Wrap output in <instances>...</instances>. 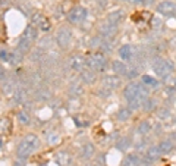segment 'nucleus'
I'll list each match as a JSON object with an SVG mask.
<instances>
[{
	"mask_svg": "<svg viewBox=\"0 0 176 166\" xmlns=\"http://www.w3.org/2000/svg\"><path fill=\"white\" fill-rule=\"evenodd\" d=\"M123 96L128 101L134 99H148V90L143 82H129L123 90Z\"/></svg>",
	"mask_w": 176,
	"mask_h": 166,
	"instance_id": "f257e3e1",
	"label": "nucleus"
},
{
	"mask_svg": "<svg viewBox=\"0 0 176 166\" xmlns=\"http://www.w3.org/2000/svg\"><path fill=\"white\" fill-rule=\"evenodd\" d=\"M37 147H38V137L34 135V134H28L18 145V156L21 159L28 157Z\"/></svg>",
	"mask_w": 176,
	"mask_h": 166,
	"instance_id": "f03ea898",
	"label": "nucleus"
},
{
	"mask_svg": "<svg viewBox=\"0 0 176 166\" xmlns=\"http://www.w3.org/2000/svg\"><path fill=\"white\" fill-rule=\"evenodd\" d=\"M154 72L159 75V78H166L167 75H170L173 72V65L169 62V60H165V59H159L156 60L153 65Z\"/></svg>",
	"mask_w": 176,
	"mask_h": 166,
	"instance_id": "7ed1b4c3",
	"label": "nucleus"
},
{
	"mask_svg": "<svg viewBox=\"0 0 176 166\" xmlns=\"http://www.w3.org/2000/svg\"><path fill=\"white\" fill-rule=\"evenodd\" d=\"M85 63L93 71H104V68H106V59H104L103 55L97 53V55H93V56H90V57H87L85 59Z\"/></svg>",
	"mask_w": 176,
	"mask_h": 166,
	"instance_id": "20e7f679",
	"label": "nucleus"
},
{
	"mask_svg": "<svg viewBox=\"0 0 176 166\" xmlns=\"http://www.w3.org/2000/svg\"><path fill=\"white\" fill-rule=\"evenodd\" d=\"M88 12L85 8H82V6H77V8H74L72 11L68 13V19H69V22L71 24H81L85 21V18H87Z\"/></svg>",
	"mask_w": 176,
	"mask_h": 166,
	"instance_id": "39448f33",
	"label": "nucleus"
},
{
	"mask_svg": "<svg viewBox=\"0 0 176 166\" xmlns=\"http://www.w3.org/2000/svg\"><path fill=\"white\" fill-rule=\"evenodd\" d=\"M157 12L160 15H173L176 12V3L172 0H165L157 5Z\"/></svg>",
	"mask_w": 176,
	"mask_h": 166,
	"instance_id": "423d86ee",
	"label": "nucleus"
},
{
	"mask_svg": "<svg viewBox=\"0 0 176 166\" xmlns=\"http://www.w3.org/2000/svg\"><path fill=\"white\" fill-rule=\"evenodd\" d=\"M33 24H35V25H38L43 31H47V30H50V21L44 16V15H41L40 12H35L33 15Z\"/></svg>",
	"mask_w": 176,
	"mask_h": 166,
	"instance_id": "0eeeda50",
	"label": "nucleus"
},
{
	"mask_svg": "<svg viewBox=\"0 0 176 166\" xmlns=\"http://www.w3.org/2000/svg\"><path fill=\"white\" fill-rule=\"evenodd\" d=\"M56 40H57V44L60 46V47H68L69 43H71V31L68 30V28H62L59 33H57V37H56Z\"/></svg>",
	"mask_w": 176,
	"mask_h": 166,
	"instance_id": "6e6552de",
	"label": "nucleus"
},
{
	"mask_svg": "<svg viewBox=\"0 0 176 166\" xmlns=\"http://www.w3.org/2000/svg\"><path fill=\"white\" fill-rule=\"evenodd\" d=\"M116 33H118L116 25H112V24H109V22L100 27V34H101V37H104V38H113V37L116 35Z\"/></svg>",
	"mask_w": 176,
	"mask_h": 166,
	"instance_id": "1a4fd4ad",
	"label": "nucleus"
},
{
	"mask_svg": "<svg viewBox=\"0 0 176 166\" xmlns=\"http://www.w3.org/2000/svg\"><path fill=\"white\" fill-rule=\"evenodd\" d=\"M123 166H141V159L135 153H129L123 159Z\"/></svg>",
	"mask_w": 176,
	"mask_h": 166,
	"instance_id": "9d476101",
	"label": "nucleus"
},
{
	"mask_svg": "<svg viewBox=\"0 0 176 166\" xmlns=\"http://www.w3.org/2000/svg\"><path fill=\"white\" fill-rule=\"evenodd\" d=\"M104 85L109 90H115L121 85V78L116 77V75H109V77L104 78Z\"/></svg>",
	"mask_w": 176,
	"mask_h": 166,
	"instance_id": "9b49d317",
	"label": "nucleus"
},
{
	"mask_svg": "<svg viewBox=\"0 0 176 166\" xmlns=\"http://www.w3.org/2000/svg\"><path fill=\"white\" fill-rule=\"evenodd\" d=\"M112 69L118 75H128V66L123 62H121V60H113L112 62Z\"/></svg>",
	"mask_w": 176,
	"mask_h": 166,
	"instance_id": "f8f14e48",
	"label": "nucleus"
},
{
	"mask_svg": "<svg viewBox=\"0 0 176 166\" xmlns=\"http://www.w3.org/2000/svg\"><path fill=\"white\" fill-rule=\"evenodd\" d=\"M123 18V11H115V12H110L107 15V22L112 24V25H118V24L122 21Z\"/></svg>",
	"mask_w": 176,
	"mask_h": 166,
	"instance_id": "ddd939ff",
	"label": "nucleus"
},
{
	"mask_svg": "<svg viewBox=\"0 0 176 166\" xmlns=\"http://www.w3.org/2000/svg\"><path fill=\"white\" fill-rule=\"evenodd\" d=\"M71 65H72V69H74V71H82L87 63H85V59H84V57H81V56H74Z\"/></svg>",
	"mask_w": 176,
	"mask_h": 166,
	"instance_id": "4468645a",
	"label": "nucleus"
},
{
	"mask_svg": "<svg viewBox=\"0 0 176 166\" xmlns=\"http://www.w3.org/2000/svg\"><path fill=\"white\" fill-rule=\"evenodd\" d=\"M30 47H31V40H30L28 37L22 35L19 43H18V50H19L21 53H27V52L30 50Z\"/></svg>",
	"mask_w": 176,
	"mask_h": 166,
	"instance_id": "2eb2a0df",
	"label": "nucleus"
},
{
	"mask_svg": "<svg viewBox=\"0 0 176 166\" xmlns=\"http://www.w3.org/2000/svg\"><path fill=\"white\" fill-rule=\"evenodd\" d=\"M57 163L60 166H68L71 163V155L68 152H60L57 155Z\"/></svg>",
	"mask_w": 176,
	"mask_h": 166,
	"instance_id": "dca6fc26",
	"label": "nucleus"
},
{
	"mask_svg": "<svg viewBox=\"0 0 176 166\" xmlns=\"http://www.w3.org/2000/svg\"><path fill=\"white\" fill-rule=\"evenodd\" d=\"M81 78H82V81L84 82H87V84H93V82H96V74L93 72V71H82V74H81Z\"/></svg>",
	"mask_w": 176,
	"mask_h": 166,
	"instance_id": "f3484780",
	"label": "nucleus"
},
{
	"mask_svg": "<svg viewBox=\"0 0 176 166\" xmlns=\"http://www.w3.org/2000/svg\"><path fill=\"white\" fill-rule=\"evenodd\" d=\"M160 153H162V152H160L159 145H157V147H150V148L147 150V159H150L151 162H154V160L159 159Z\"/></svg>",
	"mask_w": 176,
	"mask_h": 166,
	"instance_id": "a211bd4d",
	"label": "nucleus"
},
{
	"mask_svg": "<svg viewBox=\"0 0 176 166\" xmlns=\"http://www.w3.org/2000/svg\"><path fill=\"white\" fill-rule=\"evenodd\" d=\"M159 148H160V152L162 153H170L172 150H173V143L170 141V140H165V141H162V143L159 144Z\"/></svg>",
	"mask_w": 176,
	"mask_h": 166,
	"instance_id": "6ab92c4d",
	"label": "nucleus"
},
{
	"mask_svg": "<svg viewBox=\"0 0 176 166\" xmlns=\"http://www.w3.org/2000/svg\"><path fill=\"white\" fill-rule=\"evenodd\" d=\"M94 152H96V148H94V145L93 144H85L84 147H82V157H85V159H91L93 156H94Z\"/></svg>",
	"mask_w": 176,
	"mask_h": 166,
	"instance_id": "aec40b11",
	"label": "nucleus"
},
{
	"mask_svg": "<svg viewBox=\"0 0 176 166\" xmlns=\"http://www.w3.org/2000/svg\"><path fill=\"white\" fill-rule=\"evenodd\" d=\"M119 55H121V57L123 60H129L132 57V47L131 46H123V47H121Z\"/></svg>",
	"mask_w": 176,
	"mask_h": 166,
	"instance_id": "412c9836",
	"label": "nucleus"
},
{
	"mask_svg": "<svg viewBox=\"0 0 176 166\" xmlns=\"http://www.w3.org/2000/svg\"><path fill=\"white\" fill-rule=\"evenodd\" d=\"M129 118H131V109L122 107L121 110L118 112V119H119V121H128Z\"/></svg>",
	"mask_w": 176,
	"mask_h": 166,
	"instance_id": "4be33fe9",
	"label": "nucleus"
},
{
	"mask_svg": "<svg viewBox=\"0 0 176 166\" xmlns=\"http://www.w3.org/2000/svg\"><path fill=\"white\" fill-rule=\"evenodd\" d=\"M11 131V121L3 118L0 119V134H8Z\"/></svg>",
	"mask_w": 176,
	"mask_h": 166,
	"instance_id": "5701e85b",
	"label": "nucleus"
},
{
	"mask_svg": "<svg viewBox=\"0 0 176 166\" xmlns=\"http://www.w3.org/2000/svg\"><path fill=\"white\" fill-rule=\"evenodd\" d=\"M138 131H140V134H148L151 131V123L148 121H143L138 126Z\"/></svg>",
	"mask_w": 176,
	"mask_h": 166,
	"instance_id": "b1692460",
	"label": "nucleus"
},
{
	"mask_svg": "<svg viewBox=\"0 0 176 166\" xmlns=\"http://www.w3.org/2000/svg\"><path fill=\"white\" fill-rule=\"evenodd\" d=\"M143 84L154 87V85H157V79L153 77H150V75H143Z\"/></svg>",
	"mask_w": 176,
	"mask_h": 166,
	"instance_id": "393cba45",
	"label": "nucleus"
},
{
	"mask_svg": "<svg viewBox=\"0 0 176 166\" xmlns=\"http://www.w3.org/2000/svg\"><path fill=\"white\" fill-rule=\"evenodd\" d=\"M144 110L145 112H151L156 109V101L154 100H150V99H147L145 101H144Z\"/></svg>",
	"mask_w": 176,
	"mask_h": 166,
	"instance_id": "a878e982",
	"label": "nucleus"
},
{
	"mask_svg": "<svg viewBox=\"0 0 176 166\" xmlns=\"http://www.w3.org/2000/svg\"><path fill=\"white\" fill-rule=\"evenodd\" d=\"M129 145H131V143H129L128 138H122V140L118 141V148H119V150H123V152H125V150H128Z\"/></svg>",
	"mask_w": 176,
	"mask_h": 166,
	"instance_id": "bb28decb",
	"label": "nucleus"
},
{
	"mask_svg": "<svg viewBox=\"0 0 176 166\" xmlns=\"http://www.w3.org/2000/svg\"><path fill=\"white\" fill-rule=\"evenodd\" d=\"M25 37H28L30 40H34L35 37H37V31H35V28L34 27H28L27 30H25V34H24Z\"/></svg>",
	"mask_w": 176,
	"mask_h": 166,
	"instance_id": "cd10ccee",
	"label": "nucleus"
},
{
	"mask_svg": "<svg viewBox=\"0 0 176 166\" xmlns=\"http://www.w3.org/2000/svg\"><path fill=\"white\" fill-rule=\"evenodd\" d=\"M75 91H77V96H79V94L82 93V87H81L79 84H72V87H71V94L75 96Z\"/></svg>",
	"mask_w": 176,
	"mask_h": 166,
	"instance_id": "c85d7f7f",
	"label": "nucleus"
},
{
	"mask_svg": "<svg viewBox=\"0 0 176 166\" xmlns=\"http://www.w3.org/2000/svg\"><path fill=\"white\" fill-rule=\"evenodd\" d=\"M6 40V30H5V25L0 21V41H5Z\"/></svg>",
	"mask_w": 176,
	"mask_h": 166,
	"instance_id": "c756f323",
	"label": "nucleus"
},
{
	"mask_svg": "<svg viewBox=\"0 0 176 166\" xmlns=\"http://www.w3.org/2000/svg\"><path fill=\"white\" fill-rule=\"evenodd\" d=\"M0 57H2L3 60H6V62H11V53L6 52V50H2V52H0Z\"/></svg>",
	"mask_w": 176,
	"mask_h": 166,
	"instance_id": "7c9ffc66",
	"label": "nucleus"
},
{
	"mask_svg": "<svg viewBox=\"0 0 176 166\" xmlns=\"http://www.w3.org/2000/svg\"><path fill=\"white\" fill-rule=\"evenodd\" d=\"M75 123L79 125V126H85V125H88L87 121H82V116H75Z\"/></svg>",
	"mask_w": 176,
	"mask_h": 166,
	"instance_id": "2f4dec72",
	"label": "nucleus"
},
{
	"mask_svg": "<svg viewBox=\"0 0 176 166\" xmlns=\"http://www.w3.org/2000/svg\"><path fill=\"white\" fill-rule=\"evenodd\" d=\"M24 93H25L24 90H18V91L15 93V100H16V101H21V100L24 99V96H25Z\"/></svg>",
	"mask_w": 176,
	"mask_h": 166,
	"instance_id": "473e14b6",
	"label": "nucleus"
},
{
	"mask_svg": "<svg viewBox=\"0 0 176 166\" xmlns=\"http://www.w3.org/2000/svg\"><path fill=\"white\" fill-rule=\"evenodd\" d=\"M18 118H19V121L22 122V123H28V116H27V113H24V112H21L19 115H18Z\"/></svg>",
	"mask_w": 176,
	"mask_h": 166,
	"instance_id": "72a5a7b5",
	"label": "nucleus"
},
{
	"mask_svg": "<svg viewBox=\"0 0 176 166\" xmlns=\"http://www.w3.org/2000/svg\"><path fill=\"white\" fill-rule=\"evenodd\" d=\"M153 27H154V28L162 27V21H160V19H157V18H154V19H153Z\"/></svg>",
	"mask_w": 176,
	"mask_h": 166,
	"instance_id": "f704fd0d",
	"label": "nucleus"
},
{
	"mask_svg": "<svg viewBox=\"0 0 176 166\" xmlns=\"http://www.w3.org/2000/svg\"><path fill=\"white\" fill-rule=\"evenodd\" d=\"M126 2H129V3H135V5H140V3H144L145 0H126Z\"/></svg>",
	"mask_w": 176,
	"mask_h": 166,
	"instance_id": "c9c22d12",
	"label": "nucleus"
},
{
	"mask_svg": "<svg viewBox=\"0 0 176 166\" xmlns=\"http://www.w3.org/2000/svg\"><path fill=\"white\" fill-rule=\"evenodd\" d=\"M3 74H5V72H3V69H2V68H0V79H2V78H3Z\"/></svg>",
	"mask_w": 176,
	"mask_h": 166,
	"instance_id": "e433bc0d",
	"label": "nucleus"
},
{
	"mask_svg": "<svg viewBox=\"0 0 176 166\" xmlns=\"http://www.w3.org/2000/svg\"><path fill=\"white\" fill-rule=\"evenodd\" d=\"M40 166H47V165H40Z\"/></svg>",
	"mask_w": 176,
	"mask_h": 166,
	"instance_id": "4c0bfd02",
	"label": "nucleus"
},
{
	"mask_svg": "<svg viewBox=\"0 0 176 166\" xmlns=\"http://www.w3.org/2000/svg\"><path fill=\"white\" fill-rule=\"evenodd\" d=\"M175 85H176V79H175Z\"/></svg>",
	"mask_w": 176,
	"mask_h": 166,
	"instance_id": "58836bf2",
	"label": "nucleus"
},
{
	"mask_svg": "<svg viewBox=\"0 0 176 166\" xmlns=\"http://www.w3.org/2000/svg\"><path fill=\"white\" fill-rule=\"evenodd\" d=\"M0 147H2V143H0Z\"/></svg>",
	"mask_w": 176,
	"mask_h": 166,
	"instance_id": "ea45409f",
	"label": "nucleus"
}]
</instances>
